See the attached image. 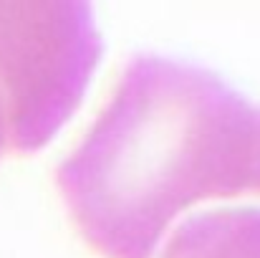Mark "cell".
Masks as SVG:
<instances>
[{"label":"cell","mask_w":260,"mask_h":258,"mask_svg":"<svg viewBox=\"0 0 260 258\" xmlns=\"http://www.w3.org/2000/svg\"><path fill=\"white\" fill-rule=\"evenodd\" d=\"M258 111L202 66L137 53L56 182L91 248L149 258L174 218L250 192Z\"/></svg>","instance_id":"obj_1"},{"label":"cell","mask_w":260,"mask_h":258,"mask_svg":"<svg viewBox=\"0 0 260 258\" xmlns=\"http://www.w3.org/2000/svg\"><path fill=\"white\" fill-rule=\"evenodd\" d=\"M101 56L84 0L0 3V99L8 145L41 150L79 106Z\"/></svg>","instance_id":"obj_2"},{"label":"cell","mask_w":260,"mask_h":258,"mask_svg":"<svg viewBox=\"0 0 260 258\" xmlns=\"http://www.w3.org/2000/svg\"><path fill=\"white\" fill-rule=\"evenodd\" d=\"M162 258H260V208L210 210L184 220Z\"/></svg>","instance_id":"obj_3"},{"label":"cell","mask_w":260,"mask_h":258,"mask_svg":"<svg viewBox=\"0 0 260 258\" xmlns=\"http://www.w3.org/2000/svg\"><path fill=\"white\" fill-rule=\"evenodd\" d=\"M250 192L260 195V111H258V132H255V152H253V177H250Z\"/></svg>","instance_id":"obj_4"},{"label":"cell","mask_w":260,"mask_h":258,"mask_svg":"<svg viewBox=\"0 0 260 258\" xmlns=\"http://www.w3.org/2000/svg\"><path fill=\"white\" fill-rule=\"evenodd\" d=\"M8 145V124H5V109H3V99H0V155Z\"/></svg>","instance_id":"obj_5"}]
</instances>
